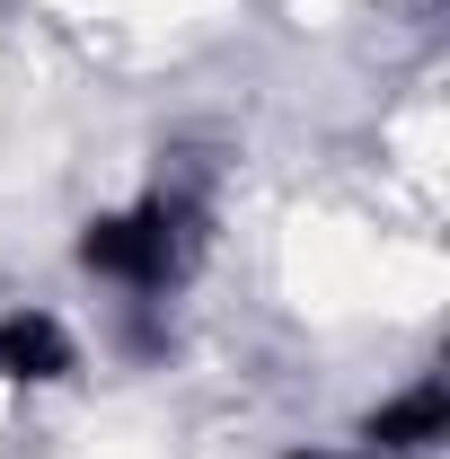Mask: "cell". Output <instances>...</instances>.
Wrapping results in <instances>:
<instances>
[{"label":"cell","mask_w":450,"mask_h":459,"mask_svg":"<svg viewBox=\"0 0 450 459\" xmlns=\"http://www.w3.org/2000/svg\"><path fill=\"white\" fill-rule=\"evenodd\" d=\"M80 265L107 274V283H169L177 265V212L169 204H133V212H98L80 230Z\"/></svg>","instance_id":"1"},{"label":"cell","mask_w":450,"mask_h":459,"mask_svg":"<svg viewBox=\"0 0 450 459\" xmlns=\"http://www.w3.org/2000/svg\"><path fill=\"white\" fill-rule=\"evenodd\" d=\"M71 362H80V344H71V327L62 318H45V309H9L0 318V380H71Z\"/></svg>","instance_id":"2"},{"label":"cell","mask_w":450,"mask_h":459,"mask_svg":"<svg viewBox=\"0 0 450 459\" xmlns=\"http://www.w3.org/2000/svg\"><path fill=\"white\" fill-rule=\"evenodd\" d=\"M442 433H450V389L442 380H415L406 398H389L371 415V442H389V451H433Z\"/></svg>","instance_id":"3"},{"label":"cell","mask_w":450,"mask_h":459,"mask_svg":"<svg viewBox=\"0 0 450 459\" xmlns=\"http://www.w3.org/2000/svg\"><path fill=\"white\" fill-rule=\"evenodd\" d=\"M318 459H336V451H318Z\"/></svg>","instance_id":"4"}]
</instances>
